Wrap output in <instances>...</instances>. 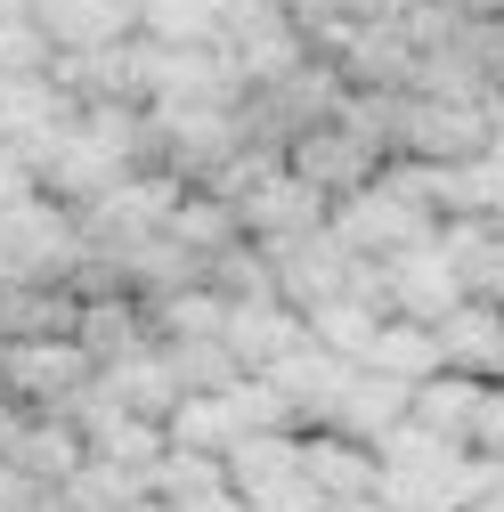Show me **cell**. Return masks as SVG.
<instances>
[{"mask_svg": "<svg viewBox=\"0 0 504 512\" xmlns=\"http://www.w3.org/2000/svg\"><path fill=\"white\" fill-rule=\"evenodd\" d=\"M90 358L74 342H9L0 350V399L25 415H74V399L90 391Z\"/></svg>", "mask_w": 504, "mask_h": 512, "instance_id": "3", "label": "cell"}, {"mask_svg": "<svg viewBox=\"0 0 504 512\" xmlns=\"http://www.w3.org/2000/svg\"><path fill=\"white\" fill-rule=\"evenodd\" d=\"M220 342H228V358L244 374H269L277 358H293L309 342V326H301V309H285V301H236L228 326H220Z\"/></svg>", "mask_w": 504, "mask_h": 512, "instance_id": "11", "label": "cell"}, {"mask_svg": "<svg viewBox=\"0 0 504 512\" xmlns=\"http://www.w3.org/2000/svg\"><path fill=\"white\" fill-rule=\"evenodd\" d=\"M33 25H41V41L57 57H106V49H122L139 33L114 0H33Z\"/></svg>", "mask_w": 504, "mask_h": 512, "instance_id": "10", "label": "cell"}, {"mask_svg": "<svg viewBox=\"0 0 504 512\" xmlns=\"http://www.w3.org/2000/svg\"><path fill=\"white\" fill-rule=\"evenodd\" d=\"M407 399H415L407 382H383V374H366V366H358V374H350V391L334 399V423H326V431L374 447V439H391V431L407 423Z\"/></svg>", "mask_w": 504, "mask_h": 512, "instance_id": "16", "label": "cell"}, {"mask_svg": "<svg viewBox=\"0 0 504 512\" xmlns=\"http://www.w3.org/2000/svg\"><path fill=\"white\" fill-rule=\"evenodd\" d=\"M179 512H244V496H236V488H220V496H196V504H179Z\"/></svg>", "mask_w": 504, "mask_h": 512, "instance_id": "30", "label": "cell"}, {"mask_svg": "<svg viewBox=\"0 0 504 512\" xmlns=\"http://www.w3.org/2000/svg\"><path fill=\"white\" fill-rule=\"evenodd\" d=\"M472 456L504 464V382H480V407H472Z\"/></svg>", "mask_w": 504, "mask_h": 512, "instance_id": "28", "label": "cell"}, {"mask_svg": "<svg viewBox=\"0 0 504 512\" xmlns=\"http://www.w3.org/2000/svg\"><path fill=\"white\" fill-rule=\"evenodd\" d=\"M383 301H391V317H407V326H439V317L464 309V277H456L448 252H439V236L399 252V261H383Z\"/></svg>", "mask_w": 504, "mask_h": 512, "instance_id": "6", "label": "cell"}, {"mask_svg": "<svg viewBox=\"0 0 504 512\" xmlns=\"http://www.w3.org/2000/svg\"><path fill=\"white\" fill-rule=\"evenodd\" d=\"M301 480L318 488V504H366L383 488V464H374V447L342 431H301Z\"/></svg>", "mask_w": 504, "mask_h": 512, "instance_id": "9", "label": "cell"}, {"mask_svg": "<svg viewBox=\"0 0 504 512\" xmlns=\"http://www.w3.org/2000/svg\"><path fill=\"white\" fill-rule=\"evenodd\" d=\"M488 98H496V106H504V57H496V74H488Z\"/></svg>", "mask_w": 504, "mask_h": 512, "instance_id": "32", "label": "cell"}, {"mask_svg": "<svg viewBox=\"0 0 504 512\" xmlns=\"http://www.w3.org/2000/svg\"><path fill=\"white\" fill-rule=\"evenodd\" d=\"M326 512H383V504H374V496H366V504H326Z\"/></svg>", "mask_w": 504, "mask_h": 512, "instance_id": "33", "label": "cell"}, {"mask_svg": "<svg viewBox=\"0 0 504 512\" xmlns=\"http://www.w3.org/2000/svg\"><path fill=\"white\" fill-rule=\"evenodd\" d=\"M74 350H82L90 366H114V358H139V350H155V334H147V301H139L131 285L82 293V317H74Z\"/></svg>", "mask_w": 504, "mask_h": 512, "instance_id": "8", "label": "cell"}, {"mask_svg": "<svg viewBox=\"0 0 504 512\" xmlns=\"http://www.w3.org/2000/svg\"><path fill=\"white\" fill-rule=\"evenodd\" d=\"M147 488H155V504L179 512V504H196V496H220L228 488V464L220 456H187V447H163V464H155Z\"/></svg>", "mask_w": 504, "mask_h": 512, "instance_id": "25", "label": "cell"}, {"mask_svg": "<svg viewBox=\"0 0 504 512\" xmlns=\"http://www.w3.org/2000/svg\"><path fill=\"white\" fill-rule=\"evenodd\" d=\"M204 285H212L220 301H277V277H269V252H261V244L220 252V261L204 269Z\"/></svg>", "mask_w": 504, "mask_h": 512, "instance_id": "26", "label": "cell"}, {"mask_svg": "<svg viewBox=\"0 0 504 512\" xmlns=\"http://www.w3.org/2000/svg\"><path fill=\"white\" fill-rule=\"evenodd\" d=\"M366 374L423 391L431 374H448V366H439V334H431V326H407V317H391V326L374 334V350H366Z\"/></svg>", "mask_w": 504, "mask_h": 512, "instance_id": "18", "label": "cell"}, {"mask_svg": "<svg viewBox=\"0 0 504 512\" xmlns=\"http://www.w3.org/2000/svg\"><path fill=\"white\" fill-rule=\"evenodd\" d=\"M383 147H374V139H358L350 131V122H318V131H301L293 147H285V171L293 179H309V187H318V196L326 204H342V196H358V187H374V179H383Z\"/></svg>", "mask_w": 504, "mask_h": 512, "instance_id": "4", "label": "cell"}, {"mask_svg": "<svg viewBox=\"0 0 504 512\" xmlns=\"http://www.w3.org/2000/svg\"><path fill=\"white\" fill-rule=\"evenodd\" d=\"M269 277H277V301L309 317V309H326V301L350 293V252L318 228V236H301V244H277L269 252Z\"/></svg>", "mask_w": 504, "mask_h": 512, "instance_id": "7", "label": "cell"}, {"mask_svg": "<svg viewBox=\"0 0 504 512\" xmlns=\"http://www.w3.org/2000/svg\"><path fill=\"white\" fill-rule=\"evenodd\" d=\"M326 236L350 252V261H399V252H415V244L439 236V220L415 212V204H399L391 187L374 179V187H358V196H342V204L326 212Z\"/></svg>", "mask_w": 504, "mask_h": 512, "instance_id": "2", "label": "cell"}, {"mask_svg": "<svg viewBox=\"0 0 504 512\" xmlns=\"http://www.w3.org/2000/svg\"><path fill=\"white\" fill-rule=\"evenodd\" d=\"M439 9H448V0H439Z\"/></svg>", "mask_w": 504, "mask_h": 512, "instance_id": "36", "label": "cell"}, {"mask_svg": "<svg viewBox=\"0 0 504 512\" xmlns=\"http://www.w3.org/2000/svg\"><path fill=\"white\" fill-rule=\"evenodd\" d=\"M171 447H187V456H220L228 464V447H236V423H228V399H179L171 423H163Z\"/></svg>", "mask_w": 504, "mask_h": 512, "instance_id": "24", "label": "cell"}, {"mask_svg": "<svg viewBox=\"0 0 504 512\" xmlns=\"http://www.w3.org/2000/svg\"><path fill=\"white\" fill-rule=\"evenodd\" d=\"M41 196V187H33V171L9 155V147H0V212H17V204H33Z\"/></svg>", "mask_w": 504, "mask_h": 512, "instance_id": "29", "label": "cell"}, {"mask_svg": "<svg viewBox=\"0 0 504 512\" xmlns=\"http://www.w3.org/2000/svg\"><path fill=\"white\" fill-rule=\"evenodd\" d=\"M114 9H122V17H131V25H139V9H147V0H114Z\"/></svg>", "mask_w": 504, "mask_h": 512, "instance_id": "34", "label": "cell"}, {"mask_svg": "<svg viewBox=\"0 0 504 512\" xmlns=\"http://www.w3.org/2000/svg\"><path fill=\"white\" fill-rule=\"evenodd\" d=\"M472 407H480V382H464V374H431L423 391L407 399V423L431 431V439H448V447H472Z\"/></svg>", "mask_w": 504, "mask_h": 512, "instance_id": "19", "label": "cell"}, {"mask_svg": "<svg viewBox=\"0 0 504 512\" xmlns=\"http://www.w3.org/2000/svg\"><path fill=\"white\" fill-rule=\"evenodd\" d=\"M228 309L236 301H220L212 285H179V293L147 301V334H155V350H171V342H220Z\"/></svg>", "mask_w": 504, "mask_h": 512, "instance_id": "17", "label": "cell"}, {"mask_svg": "<svg viewBox=\"0 0 504 512\" xmlns=\"http://www.w3.org/2000/svg\"><path fill=\"white\" fill-rule=\"evenodd\" d=\"M301 326H309V342H318L326 358H342V366H366V350H374V334H383L391 326V317L383 309H366V301H326V309H309L301 317Z\"/></svg>", "mask_w": 504, "mask_h": 512, "instance_id": "20", "label": "cell"}, {"mask_svg": "<svg viewBox=\"0 0 504 512\" xmlns=\"http://www.w3.org/2000/svg\"><path fill=\"white\" fill-rule=\"evenodd\" d=\"M98 391H106L122 415H147V423H171V407L187 399L163 350H139V358H114V366H98Z\"/></svg>", "mask_w": 504, "mask_h": 512, "instance_id": "14", "label": "cell"}, {"mask_svg": "<svg viewBox=\"0 0 504 512\" xmlns=\"http://www.w3.org/2000/svg\"><path fill=\"white\" fill-rule=\"evenodd\" d=\"M155 488H147V472H122V464H82L66 488H57V504H66V512H122V504H147Z\"/></svg>", "mask_w": 504, "mask_h": 512, "instance_id": "23", "label": "cell"}, {"mask_svg": "<svg viewBox=\"0 0 504 512\" xmlns=\"http://www.w3.org/2000/svg\"><path fill=\"white\" fill-rule=\"evenodd\" d=\"M0 464H9V472H25L33 488H49V496H57V488H66V480L90 464V447H82V431H74L66 415H33Z\"/></svg>", "mask_w": 504, "mask_h": 512, "instance_id": "13", "label": "cell"}, {"mask_svg": "<svg viewBox=\"0 0 504 512\" xmlns=\"http://www.w3.org/2000/svg\"><path fill=\"white\" fill-rule=\"evenodd\" d=\"M49 41H41V25L33 17H9L0 25V82H49Z\"/></svg>", "mask_w": 504, "mask_h": 512, "instance_id": "27", "label": "cell"}, {"mask_svg": "<svg viewBox=\"0 0 504 512\" xmlns=\"http://www.w3.org/2000/svg\"><path fill=\"white\" fill-rule=\"evenodd\" d=\"M326 196L309 179H293L285 163L261 179V187H244L236 196V220H244V244H261V252H277V244H301V236H318L326 228Z\"/></svg>", "mask_w": 504, "mask_h": 512, "instance_id": "5", "label": "cell"}, {"mask_svg": "<svg viewBox=\"0 0 504 512\" xmlns=\"http://www.w3.org/2000/svg\"><path fill=\"white\" fill-rule=\"evenodd\" d=\"M139 33L163 49H220V0H147Z\"/></svg>", "mask_w": 504, "mask_h": 512, "instance_id": "21", "label": "cell"}, {"mask_svg": "<svg viewBox=\"0 0 504 512\" xmlns=\"http://www.w3.org/2000/svg\"><path fill=\"white\" fill-rule=\"evenodd\" d=\"M163 236H171L196 269H212L220 252H236V244H244V220H236V204H228V196H212V187H187Z\"/></svg>", "mask_w": 504, "mask_h": 512, "instance_id": "15", "label": "cell"}, {"mask_svg": "<svg viewBox=\"0 0 504 512\" xmlns=\"http://www.w3.org/2000/svg\"><path fill=\"white\" fill-rule=\"evenodd\" d=\"M122 512H171V504H155V496H147V504H122Z\"/></svg>", "mask_w": 504, "mask_h": 512, "instance_id": "35", "label": "cell"}, {"mask_svg": "<svg viewBox=\"0 0 504 512\" xmlns=\"http://www.w3.org/2000/svg\"><path fill=\"white\" fill-rule=\"evenodd\" d=\"M439 366L464 374V382H504V309L464 301L456 317H439Z\"/></svg>", "mask_w": 504, "mask_h": 512, "instance_id": "12", "label": "cell"}, {"mask_svg": "<svg viewBox=\"0 0 504 512\" xmlns=\"http://www.w3.org/2000/svg\"><path fill=\"white\" fill-rule=\"evenodd\" d=\"M391 155L431 163V171H456L496 155V106L488 98H391Z\"/></svg>", "mask_w": 504, "mask_h": 512, "instance_id": "1", "label": "cell"}, {"mask_svg": "<svg viewBox=\"0 0 504 512\" xmlns=\"http://www.w3.org/2000/svg\"><path fill=\"white\" fill-rule=\"evenodd\" d=\"M301 472V431H261V439H236L228 447V488H269V480H293Z\"/></svg>", "mask_w": 504, "mask_h": 512, "instance_id": "22", "label": "cell"}, {"mask_svg": "<svg viewBox=\"0 0 504 512\" xmlns=\"http://www.w3.org/2000/svg\"><path fill=\"white\" fill-rule=\"evenodd\" d=\"M472 512H504V472H496V488H488V496H480Z\"/></svg>", "mask_w": 504, "mask_h": 512, "instance_id": "31", "label": "cell"}]
</instances>
